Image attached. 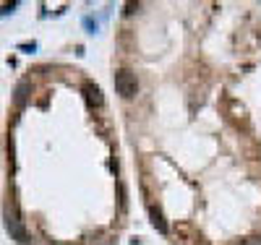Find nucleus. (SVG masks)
<instances>
[{
	"label": "nucleus",
	"instance_id": "20e7f679",
	"mask_svg": "<svg viewBox=\"0 0 261 245\" xmlns=\"http://www.w3.org/2000/svg\"><path fill=\"white\" fill-rule=\"evenodd\" d=\"M149 217H152V225L157 227V230H160L162 232V235H165V232H167V222H165V214L160 212V209H157V206H149Z\"/></svg>",
	"mask_w": 261,
	"mask_h": 245
},
{
	"label": "nucleus",
	"instance_id": "f03ea898",
	"mask_svg": "<svg viewBox=\"0 0 261 245\" xmlns=\"http://www.w3.org/2000/svg\"><path fill=\"white\" fill-rule=\"evenodd\" d=\"M5 227H8V232H10V238H16L18 243H26V230H24V222H21V217H18L16 209H13V212L8 209V214H5Z\"/></svg>",
	"mask_w": 261,
	"mask_h": 245
},
{
	"label": "nucleus",
	"instance_id": "7ed1b4c3",
	"mask_svg": "<svg viewBox=\"0 0 261 245\" xmlns=\"http://www.w3.org/2000/svg\"><path fill=\"white\" fill-rule=\"evenodd\" d=\"M84 97L92 107H102V89L94 84V81H86L84 84Z\"/></svg>",
	"mask_w": 261,
	"mask_h": 245
},
{
	"label": "nucleus",
	"instance_id": "39448f33",
	"mask_svg": "<svg viewBox=\"0 0 261 245\" xmlns=\"http://www.w3.org/2000/svg\"><path fill=\"white\" fill-rule=\"evenodd\" d=\"M26 91H29V84H21V86L16 89V102H18V104H24V99H26Z\"/></svg>",
	"mask_w": 261,
	"mask_h": 245
},
{
	"label": "nucleus",
	"instance_id": "f257e3e1",
	"mask_svg": "<svg viewBox=\"0 0 261 245\" xmlns=\"http://www.w3.org/2000/svg\"><path fill=\"white\" fill-rule=\"evenodd\" d=\"M115 91L123 97V99H131L136 91H139V81H136V76L131 73V71H118L115 73Z\"/></svg>",
	"mask_w": 261,
	"mask_h": 245
}]
</instances>
